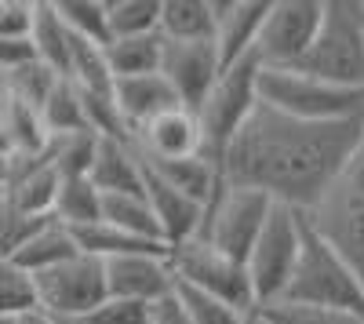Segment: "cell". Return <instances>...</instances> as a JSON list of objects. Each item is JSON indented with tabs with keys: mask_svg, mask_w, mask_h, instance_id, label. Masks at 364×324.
Wrapping results in <instances>:
<instances>
[{
	"mask_svg": "<svg viewBox=\"0 0 364 324\" xmlns=\"http://www.w3.org/2000/svg\"><path fill=\"white\" fill-rule=\"evenodd\" d=\"M41 222H48V219H33V215L18 212L15 204L0 193V255L15 259V252L29 241V233H33Z\"/></svg>",
	"mask_w": 364,
	"mask_h": 324,
	"instance_id": "34",
	"label": "cell"
},
{
	"mask_svg": "<svg viewBox=\"0 0 364 324\" xmlns=\"http://www.w3.org/2000/svg\"><path fill=\"white\" fill-rule=\"evenodd\" d=\"M37 310V288L33 274H26L15 259L0 255V317H22Z\"/></svg>",
	"mask_w": 364,
	"mask_h": 324,
	"instance_id": "30",
	"label": "cell"
},
{
	"mask_svg": "<svg viewBox=\"0 0 364 324\" xmlns=\"http://www.w3.org/2000/svg\"><path fill=\"white\" fill-rule=\"evenodd\" d=\"M0 157H8V142H4V128H0Z\"/></svg>",
	"mask_w": 364,
	"mask_h": 324,
	"instance_id": "40",
	"label": "cell"
},
{
	"mask_svg": "<svg viewBox=\"0 0 364 324\" xmlns=\"http://www.w3.org/2000/svg\"><path fill=\"white\" fill-rule=\"evenodd\" d=\"M0 128H4L8 157H37L51 142L41 109L8 95V92H0Z\"/></svg>",
	"mask_w": 364,
	"mask_h": 324,
	"instance_id": "20",
	"label": "cell"
},
{
	"mask_svg": "<svg viewBox=\"0 0 364 324\" xmlns=\"http://www.w3.org/2000/svg\"><path fill=\"white\" fill-rule=\"evenodd\" d=\"M149 310L154 306H146V303H132V299H109L99 306V310H91L84 320L87 324H149Z\"/></svg>",
	"mask_w": 364,
	"mask_h": 324,
	"instance_id": "36",
	"label": "cell"
},
{
	"mask_svg": "<svg viewBox=\"0 0 364 324\" xmlns=\"http://www.w3.org/2000/svg\"><path fill=\"white\" fill-rule=\"evenodd\" d=\"M360 153H364V142H360Z\"/></svg>",
	"mask_w": 364,
	"mask_h": 324,
	"instance_id": "44",
	"label": "cell"
},
{
	"mask_svg": "<svg viewBox=\"0 0 364 324\" xmlns=\"http://www.w3.org/2000/svg\"><path fill=\"white\" fill-rule=\"evenodd\" d=\"M113 102L120 109L128 135H135L146 121H154L157 113L178 106L175 92L168 87V80L161 73H146V77H120L113 80Z\"/></svg>",
	"mask_w": 364,
	"mask_h": 324,
	"instance_id": "19",
	"label": "cell"
},
{
	"mask_svg": "<svg viewBox=\"0 0 364 324\" xmlns=\"http://www.w3.org/2000/svg\"><path fill=\"white\" fill-rule=\"evenodd\" d=\"M77 252L80 248H77L73 230L63 226L58 219H48V222H41L33 233H29V241L15 252V262L26 274H44V270L58 266V262L73 259Z\"/></svg>",
	"mask_w": 364,
	"mask_h": 324,
	"instance_id": "21",
	"label": "cell"
},
{
	"mask_svg": "<svg viewBox=\"0 0 364 324\" xmlns=\"http://www.w3.org/2000/svg\"><path fill=\"white\" fill-rule=\"evenodd\" d=\"M175 296L182 299V306L193 317V324H252L255 320V313H245V310H237L223 299H211L204 291L182 288V284H175Z\"/></svg>",
	"mask_w": 364,
	"mask_h": 324,
	"instance_id": "33",
	"label": "cell"
},
{
	"mask_svg": "<svg viewBox=\"0 0 364 324\" xmlns=\"http://www.w3.org/2000/svg\"><path fill=\"white\" fill-rule=\"evenodd\" d=\"M161 4L164 0H106L109 40L161 33Z\"/></svg>",
	"mask_w": 364,
	"mask_h": 324,
	"instance_id": "28",
	"label": "cell"
},
{
	"mask_svg": "<svg viewBox=\"0 0 364 324\" xmlns=\"http://www.w3.org/2000/svg\"><path fill=\"white\" fill-rule=\"evenodd\" d=\"M135 150L146 161H186V157H204V135H200V121L197 113L186 106H171L164 113H157L154 121H146L135 135Z\"/></svg>",
	"mask_w": 364,
	"mask_h": 324,
	"instance_id": "14",
	"label": "cell"
},
{
	"mask_svg": "<svg viewBox=\"0 0 364 324\" xmlns=\"http://www.w3.org/2000/svg\"><path fill=\"white\" fill-rule=\"evenodd\" d=\"M4 179H8V157H0V190H4Z\"/></svg>",
	"mask_w": 364,
	"mask_h": 324,
	"instance_id": "39",
	"label": "cell"
},
{
	"mask_svg": "<svg viewBox=\"0 0 364 324\" xmlns=\"http://www.w3.org/2000/svg\"><path fill=\"white\" fill-rule=\"evenodd\" d=\"M302 219L364 284V153L350 161V168L321 193L310 212H302Z\"/></svg>",
	"mask_w": 364,
	"mask_h": 324,
	"instance_id": "4",
	"label": "cell"
},
{
	"mask_svg": "<svg viewBox=\"0 0 364 324\" xmlns=\"http://www.w3.org/2000/svg\"><path fill=\"white\" fill-rule=\"evenodd\" d=\"M146 161L132 139H99L87 179L99 193H142Z\"/></svg>",
	"mask_w": 364,
	"mask_h": 324,
	"instance_id": "18",
	"label": "cell"
},
{
	"mask_svg": "<svg viewBox=\"0 0 364 324\" xmlns=\"http://www.w3.org/2000/svg\"><path fill=\"white\" fill-rule=\"evenodd\" d=\"M33 288H37V310L58 320H80L106 303L102 259L77 252L73 259L58 262V266L33 274Z\"/></svg>",
	"mask_w": 364,
	"mask_h": 324,
	"instance_id": "10",
	"label": "cell"
},
{
	"mask_svg": "<svg viewBox=\"0 0 364 324\" xmlns=\"http://www.w3.org/2000/svg\"><path fill=\"white\" fill-rule=\"evenodd\" d=\"M37 0H0V40H29Z\"/></svg>",
	"mask_w": 364,
	"mask_h": 324,
	"instance_id": "35",
	"label": "cell"
},
{
	"mask_svg": "<svg viewBox=\"0 0 364 324\" xmlns=\"http://www.w3.org/2000/svg\"><path fill=\"white\" fill-rule=\"evenodd\" d=\"M269 0H215V51L223 70L255 55V40Z\"/></svg>",
	"mask_w": 364,
	"mask_h": 324,
	"instance_id": "17",
	"label": "cell"
},
{
	"mask_svg": "<svg viewBox=\"0 0 364 324\" xmlns=\"http://www.w3.org/2000/svg\"><path fill=\"white\" fill-rule=\"evenodd\" d=\"M51 219H58L70 230H80V226H91L102 219V193L95 190V183L80 175V179H63L58 186V197H55V212Z\"/></svg>",
	"mask_w": 364,
	"mask_h": 324,
	"instance_id": "26",
	"label": "cell"
},
{
	"mask_svg": "<svg viewBox=\"0 0 364 324\" xmlns=\"http://www.w3.org/2000/svg\"><path fill=\"white\" fill-rule=\"evenodd\" d=\"M161 58H164V37L161 33L120 37V40H109L106 44V66H109L113 80L161 73Z\"/></svg>",
	"mask_w": 364,
	"mask_h": 324,
	"instance_id": "24",
	"label": "cell"
},
{
	"mask_svg": "<svg viewBox=\"0 0 364 324\" xmlns=\"http://www.w3.org/2000/svg\"><path fill=\"white\" fill-rule=\"evenodd\" d=\"M58 80H63V77H58L55 70H48L41 58H33V63H26V66H18V70L0 77V92H8V95H15V99H22V102L41 109Z\"/></svg>",
	"mask_w": 364,
	"mask_h": 324,
	"instance_id": "31",
	"label": "cell"
},
{
	"mask_svg": "<svg viewBox=\"0 0 364 324\" xmlns=\"http://www.w3.org/2000/svg\"><path fill=\"white\" fill-rule=\"evenodd\" d=\"M0 324H15V317H0Z\"/></svg>",
	"mask_w": 364,
	"mask_h": 324,
	"instance_id": "42",
	"label": "cell"
},
{
	"mask_svg": "<svg viewBox=\"0 0 364 324\" xmlns=\"http://www.w3.org/2000/svg\"><path fill=\"white\" fill-rule=\"evenodd\" d=\"M70 40H73V33L66 29V22L58 18L55 0H37V4H33V33H29V44H33L41 63L48 70H55L58 77H66V70H70Z\"/></svg>",
	"mask_w": 364,
	"mask_h": 324,
	"instance_id": "23",
	"label": "cell"
},
{
	"mask_svg": "<svg viewBox=\"0 0 364 324\" xmlns=\"http://www.w3.org/2000/svg\"><path fill=\"white\" fill-rule=\"evenodd\" d=\"M223 73L215 40H164V58H161V77L168 80V87L175 92L178 106L186 109H200V102L208 99V92L215 87Z\"/></svg>",
	"mask_w": 364,
	"mask_h": 324,
	"instance_id": "12",
	"label": "cell"
},
{
	"mask_svg": "<svg viewBox=\"0 0 364 324\" xmlns=\"http://www.w3.org/2000/svg\"><path fill=\"white\" fill-rule=\"evenodd\" d=\"M41 117H44V128H48L51 139L87 131V117H84L80 92H77V84L66 80V77L51 87V95H48L44 106H41Z\"/></svg>",
	"mask_w": 364,
	"mask_h": 324,
	"instance_id": "27",
	"label": "cell"
},
{
	"mask_svg": "<svg viewBox=\"0 0 364 324\" xmlns=\"http://www.w3.org/2000/svg\"><path fill=\"white\" fill-rule=\"evenodd\" d=\"M102 222L124 230V233H135L142 241L164 244L161 226H157L154 212H149L146 193H102Z\"/></svg>",
	"mask_w": 364,
	"mask_h": 324,
	"instance_id": "25",
	"label": "cell"
},
{
	"mask_svg": "<svg viewBox=\"0 0 364 324\" xmlns=\"http://www.w3.org/2000/svg\"><path fill=\"white\" fill-rule=\"evenodd\" d=\"M0 193H4V190H0Z\"/></svg>",
	"mask_w": 364,
	"mask_h": 324,
	"instance_id": "45",
	"label": "cell"
},
{
	"mask_svg": "<svg viewBox=\"0 0 364 324\" xmlns=\"http://www.w3.org/2000/svg\"><path fill=\"white\" fill-rule=\"evenodd\" d=\"M55 320H58V317H55ZM58 324H87V320L80 317V320H58Z\"/></svg>",
	"mask_w": 364,
	"mask_h": 324,
	"instance_id": "41",
	"label": "cell"
},
{
	"mask_svg": "<svg viewBox=\"0 0 364 324\" xmlns=\"http://www.w3.org/2000/svg\"><path fill=\"white\" fill-rule=\"evenodd\" d=\"M364 142V117L310 124L269 106H255L223 157V179L269 200L310 212L321 193L350 168Z\"/></svg>",
	"mask_w": 364,
	"mask_h": 324,
	"instance_id": "1",
	"label": "cell"
},
{
	"mask_svg": "<svg viewBox=\"0 0 364 324\" xmlns=\"http://www.w3.org/2000/svg\"><path fill=\"white\" fill-rule=\"evenodd\" d=\"M58 186H63V175L51 164L48 150L37 153V157H8L4 197L18 212L33 215V219H51Z\"/></svg>",
	"mask_w": 364,
	"mask_h": 324,
	"instance_id": "15",
	"label": "cell"
},
{
	"mask_svg": "<svg viewBox=\"0 0 364 324\" xmlns=\"http://www.w3.org/2000/svg\"><path fill=\"white\" fill-rule=\"evenodd\" d=\"M291 70L364 92V0H324L317 37Z\"/></svg>",
	"mask_w": 364,
	"mask_h": 324,
	"instance_id": "2",
	"label": "cell"
},
{
	"mask_svg": "<svg viewBox=\"0 0 364 324\" xmlns=\"http://www.w3.org/2000/svg\"><path fill=\"white\" fill-rule=\"evenodd\" d=\"M259 73H262V63L255 55H245L240 63L219 73L215 87H211L197 109L200 135H204V157L215 168H223V157L230 150L233 135L245 128L252 109L259 106Z\"/></svg>",
	"mask_w": 364,
	"mask_h": 324,
	"instance_id": "6",
	"label": "cell"
},
{
	"mask_svg": "<svg viewBox=\"0 0 364 324\" xmlns=\"http://www.w3.org/2000/svg\"><path fill=\"white\" fill-rule=\"evenodd\" d=\"M273 204L266 193L248 190V186H233V183H219V190L211 193V200L204 204V222L197 237L215 244L223 255L248 262L252 244L259 241V233L273 212Z\"/></svg>",
	"mask_w": 364,
	"mask_h": 324,
	"instance_id": "7",
	"label": "cell"
},
{
	"mask_svg": "<svg viewBox=\"0 0 364 324\" xmlns=\"http://www.w3.org/2000/svg\"><path fill=\"white\" fill-rule=\"evenodd\" d=\"M15 324H58V320H55V317H48L44 310H29V313H22Z\"/></svg>",
	"mask_w": 364,
	"mask_h": 324,
	"instance_id": "38",
	"label": "cell"
},
{
	"mask_svg": "<svg viewBox=\"0 0 364 324\" xmlns=\"http://www.w3.org/2000/svg\"><path fill=\"white\" fill-rule=\"evenodd\" d=\"M324 18V0H269L255 58L269 70H291L310 51Z\"/></svg>",
	"mask_w": 364,
	"mask_h": 324,
	"instance_id": "11",
	"label": "cell"
},
{
	"mask_svg": "<svg viewBox=\"0 0 364 324\" xmlns=\"http://www.w3.org/2000/svg\"><path fill=\"white\" fill-rule=\"evenodd\" d=\"M142 193L149 200V212H154V219L161 226V237H164L168 248L186 244V241H193L200 233L204 204H197L186 193H178L175 186H168L149 164H146V175H142Z\"/></svg>",
	"mask_w": 364,
	"mask_h": 324,
	"instance_id": "16",
	"label": "cell"
},
{
	"mask_svg": "<svg viewBox=\"0 0 364 324\" xmlns=\"http://www.w3.org/2000/svg\"><path fill=\"white\" fill-rule=\"evenodd\" d=\"M149 324H193V317L186 313L182 299L171 291V296H164L161 303H154V310H149Z\"/></svg>",
	"mask_w": 364,
	"mask_h": 324,
	"instance_id": "37",
	"label": "cell"
},
{
	"mask_svg": "<svg viewBox=\"0 0 364 324\" xmlns=\"http://www.w3.org/2000/svg\"><path fill=\"white\" fill-rule=\"evenodd\" d=\"M281 299L306 303V306H328V310H346V313L364 317V284L353 277V270L346 266V262L310 230L306 219H302L299 262H295L291 281H288Z\"/></svg>",
	"mask_w": 364,
	"mask_h": 324,
	"instance_id": "5",
	"label": "cell"
},
{
	"mask_svg": "<svg viewBox=\"0 0 364 324\" xmlns=\"http://www.w3.org/2000/svg\"><path fill=\"white\" fill-rule=\"evenodd\" d=\"M168 262H171L175 284L204 291V296L223 299V303L245 310V313H255L259 310L248 266H245V262H237V259H230V255H223L215 244L193 237L186 244L168 248Z\"/></svg>",
	"mask_w": 364,
	"mask_h": 324,
	"instance_id": "8",
	"label": "cell"
},
{
	"mask_svg": "<svg viewBox=\"0 0 364 324\" xmlns=\"http://www.w3.org/2000/svg\"><path fill=\"white\" fill-rule=\"evenodd\" d=\"M259 102L295 121L331 124V121H357L364 117V92L339 87L302 70H269L259 73Z\"/></svg>",
	"mask_w": 364,
	"mask_h": 324,
	"instance_id": "3",
	"label": "cell"
},
{
	"mask_svg": "<svg viewBox=\"0 0 364 324\" xmlns=\"http://www.w3.org/2000/svg\"><path fill=\"white\" fill-rule=\"evenodd\" d=\"M299 244H302V215L288 204H273V212L245 262L259 306H269L284 296L291 270L299 262Z\"/></svg>",
	"mask_w": 364,
	"mask_h": 324,
	"instance_id": "9",
	"label": "cell"
},
{
	"mask_svg": "<svg viewBox=\"0 0 364 324\" xmlns=\"http://www.w3.org/2000/svg\"><path fill=\"white\" fill-rule=\"evenodd\" d=\"M252 324H266V320H262V317H259V313H255V320H252Z\"/></svg>",
	"mask_w": 364,
	"mask_h": 324,
	"instance_id": "43",
	"label": "cell"
},
{
	"mask_svg": "<svg viewBox=\"0 0 364 324\" xmlns=\"http://www.w3.org/2000/svg\"><path fill=\"white\" fill-rule=\"evenodd\" d=\"M164 40H215V0H164L161 4Z\"/></svg>",
	"mask_w": 364,
	"mask_h": 324,
	"instance_id": "22",
	"label": "cell"
},
{
	"mask_svg": "<svg viewBox=\"0 0 364 324\" xmlns=\"http://www.w3.org/2000/svg\"><path fill=\"white\" fill-rule=\"evenodd\" d=\"M58 18L80 40L106 48L109 44V22H106V0H55Z\"/></svg>",
	"mask_w": 364,
	"mask_h": 324,
	"instance_id": "29",
	"label": "cell"
},
{
	"mask_svg": "<svg viewBox=\"0 0 364 324\" xmlns=\"http://www.w3.org/2000/svg\"><path fill=\"white\" fill-rule=\"evenodd\" d=\"M106 270V296L109 299H132L154 306L175 291V274L168 252H139V255H117L102 262Z\"/></svg>",
	"mask_w": 364,
	"mask_h": 324,
	"instance_id": "13",
	"label": "cell"
},
{
	"mask_svg": "<svg viewBox=\"0 0 364 324\" xmlns=\"http://www.w3.org/2000/svg\"><path fill=\"white\" fill-rule=\"evenodd\" d=\"M266 324H364V317L346 310H328V306H306V303H288L277 299L269 306L255 310Z\"/></svg>",
	"mask_w": 364,
	"mask_h": 324,
	"instance_id": "32",
	"label": "cell"
}]
</instances>
